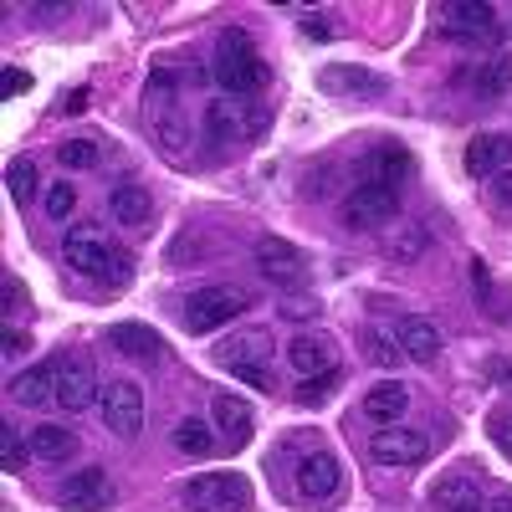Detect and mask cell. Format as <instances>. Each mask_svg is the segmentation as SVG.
<instances>
[{"label": "cell", "mask_w": 512, "mask_h": 512, "mask_svg": "<svg viewBox=\"0 0 512 512\" xmlns=\"http://www.w3.org/2000/svg\"><path fill=\"white\" fill-rule=\"evenodd\" d=\"M262 77H267V67H262L256 41L241 26L221 31V41H216V82H221V88L236 93V98H246V93L262 88Z\"/></svg>", "instance_id": "6da1fadb"}, {"label": "cell", "mask_w": 512, "mask_h": 512, "mask_svg": "<svg viewBox=\"0 0 512 512\" xmlns=\"http://www.w3.org/2000/svg\"><path fill=\"white\" fill-rule=\"evenodd\" d=\"M251 482L241 472H200L185 482V512H246Z\"/></svg>", "instance_id": "7a4b0ae2"}, {"label": "cell", "mask_w": 512, "mask_h": 512, "mask_svg": "<svg viewBox=\"0 0 512 512\" xmlns=\"http://www.w3.org/2000/svg\"><path fill=\"white\" fill-rule=\"evenodd\" d=\"M246 308H251V297H246L241 287H200V292L185 297L180 318H185L190 333H216V328H226L231 318H241Z\"/></svg>", "instance_id": "3957f363"}, {"label": "cell", "mask_w": 512, "mask_h": 512, "mask_svg": "<svg viewBox=\"0 0 512 512\" xmlns=\"http://www.w3.org/2000/svg\"><path fill=\"white\" fill-rule=\"evenodd\" d=\"M62 256H67V267H77L82 277H103V272L128 277V256L113 251L98 226H72L67 241H62Z\"/></svg>", "instance_id": "277c9868"}, {"label": "cell", "mask_w": 512, "mask_h": 512, "mask_svg": "<svg viewBox=\"0 0 512 512\" xmlns=\"http://www.w3.org/2000/svg\"><path fill=\"white\" fill-rule=\"evenodd\" d=\"M400 216V195L384 190V185H354L344 195V226L349 231H374V226H390Z\"/></svg>", "instance_id": "5b68a950"}, {"label": "cell", "mask_w": 512, "mask_h": 512, "mask_svg": "<svg viewBox=\"0 0 512 512\" xmlns=\"http://www.w3.org/2000/svg\"><path fill=\"white\" fill-rule=\"evenodd\" d=\"M103 420H108V431L123 436V441H134L144 431V390L134 379L103 384Z\"/></svg>", "instance_id": "8992f818"}, {"label": "cell", "mask_w": 512, "mask_h": 512, "mask_svg": "<svg viewBox=\"0 0 512 512\" xmlns=\"http://www.w3.org/2000/svg\"><path fill=\"white\" fill-rule=\"evenodd\" d=\"M369 456H374L379 466H415V461L431 456V436L415 431V425H400V420H395V425H384V431H374Z\"/></svg>", "instance_id": "52a82bcc"}, {"label": "cell", "mask_w": 512, "mask_h": 512, "mask_svg": "<svg viewBox=\"0 0 512 512\" xmlns=\"http://www.w3.org/2000/svg\"><path fill=\"white\" fill-rule=\"evenodd\" d=\"M436 21L456 41H472V36L487 41V36H497V11L482 6V0H446V6H436Z\"/></svg>", "instance_id": "ba28073f"}, {"label": "cell", "mask_w": 512, "mask_h": 512, "mask_svg": "<svg viewBox=\"0 0 512 512\" xmlns=\"http://www.w3.org/2000/svg\"><path fill=\"white\" fill-rule=\"evenodd\" d=\"M98 400V369L88 354H67L57 359V405L62 410H88Z\"/></svg>", "instance_id": "9c48e42d"}, {"label": "cell", "mask_w": 512, "mask_h": 512, "mask_svg": "<svg viewBox=\"0 0 512 512\" xmlns=\"http://www.w3.org/2000/svg\"><path fill=\"white\" fill-rule=\"evenodd\" d=\"M410 175H415V159L400 144H379L359 159V185H384L400 195V185H410Z\"/></svg>", "instance_id": "30bf717a"}, {"label": "cell", "mask_w": 512, "mask_h": 512, "mask_svg": "<svg viewBox=\"0 0 512 512\" xmlns=\"http://www.w3.org/2000/svg\"><path fill=\"white\" fill-rule=\"evenodd\" d=\"M318 88L333 93V98H384L390 93V82L379 72H364V67H344V62H328L318 72Z\"/></svg>", "instance_id": "8fae6325"}, {"label": "cell", "mask_w": 512, "mask_h": 512, "mask_svg": "<svg viewBox=\"0 0 512 512\" xmlns=\"http://www.w3.org/2000/svg\"><path fill=\"white\" fill-rule=\"evenodd\" d=\"M113 502V482L103 466H82V472H72L62 482V507L67 512H103Z\"/></svg>", "instance_id": "7c38bea8"}, {"label": "cell", "mask_w": 512, "mask_h": 512, "mask_svg": "<svg viewBox=\"0 0 512 512\" xmlns=\"http://www.w3.org/2000/svg\"><path fill=\"white\" fill-rule=\"evenodd\" d=\"M256 267H262V277L267 282H277V287H292V282H303V251H297L292 241H282V236H262L256 241Z\"/></svg>", "instance_id": "4fadbf2b"}, {"label": "cell", "mask_w": 512, "mask_h": 512, "mask_svg": "<svg viewBox=\"0 0 512 512\" xmlns=\"http://www.w3.org/2000/svg\"><path fill=\"white\" fill-rule=\"evenodd\" d=\"M338 487H344V466H338L333 451H308L303 466H297V492L308 502H328Z\"/></svg>", "instance_id": "5bb4252c"}, {"label": "cell", "mask_w": 512, "mask_h": 512, "mask_svg": "<svg viewBox=\"0 0 512 512\" xmlns=\"http://www.w3.org/2000/svg\"><path fill=\"white\" fill-rule=\"evenodd\" d=\"M512 159V134H477L466 144V175L472 180H497Z\"/></svg>", "instance_id": "9a60e30c"}, {"label": "cell", "mask_w": 512, "mask_h": 512, "mask_svg": "<svg viewBox=\"0 0 512 512\" xmlns=\"http://www.w3.org/2000/svg\"><path fill=\"white\" fill-rule=\"evenodd\" d=\"M267 349H272V333H267V328H241V333H231L226 344L216 349V359L236 374V369H246V364H267Z\"/></svg>", "instance_id": "2e32d148"}, {"label": "cell", "mask_w": 512, "mask_h": 512, "mask_svg": "<svg viewBox=\"0 0 512 512\" xmlns=\"http://www.w3.org/2000/svg\"><path fill=\"white\" fill-rule=\"evenodd\" d=\"M11 400L16 405H31V410L52 405L57 400V359L52 364H31L26 374H16L11 379Z\"/></svg>", "instance_id": "e0dca14e"}, {"label": "cell", "mask_w": 512, "mask_h": 512, "mask_svg": "<svg viewBox=\"0 0 512 512\" xmlns=\"http://www.w3.org/2000/svg\"><path fill=\"white\" fill-rule=\"evenodd\" d=\"M400 349L415 364H436L441 359V328L431 318H405L400 323Z\"/></svg>", "instance_id": "ac0fdd59"}, {"label": "cell", "mask_w": 512, "mask_h": 512, "mask_svg": "<svg viewBox=\"0 0 512 512\" xmlns=\"http://www.w3.org/2000/svg\"><path fill=\"white\" fill-rule=\"evenodd\" d=\"M108 210H113L118 226H144L149 210H154V200H149V190H144L139 180H118L113 195H108Z\"/></svg>", "instance_id": "d6986e66"}, {"label": "cell", "mask_w": 512, "mask_h": 512, "mask_svg": "<svg viewBox=\"0 0 512 512\" xmlns=\"http://www.w3.org/2000/svg\"><path fill=\"white\" fill-rule=\"evenodd\" d=\"M431 502H436V512H472V507H482V492H477L472 472H451L431 487Z\"/></svg>", "instance_id": "ffe728a7"}, {"label": "cell", "mask_w": 512, "mask_h": 512, "mask_svg": "<svg viewBox=\"0 0 512 512\" xmlns=\"http://www.w3.org/2000/svg\"><path fill=\"white\" fill-rule=\"evenodd\" d=\"M108 344L123 354V359H144V364H154L159 359V333L154 328H139V323H113L108 328Z\"/></svg>", "instance_id": "44dd1931"}, {"label": "cell", "mask_w": 512, "mask_h": 512, "mask_svg": "<svg viewBox=\"0 0 512 512\" xmlns=\"http://www.w3.org/2000/svg\"><path fill=\"white\" fill-rule=\"evenodd\" d=\"M364 410H369L374 420H384V425H395V420L410 410V384H400V379L374 384V390L364 395Z\"/></svg>", "instance_id": "7402d4cb"}, {"label": "cell", "mask_w": 512, "mask_h": 512, "mask_svg": "<svg viewBox=\"0 0 512 512\" xmlns=\"http://www.w3.org/2000/svg\"><path fill=\"white\" fill-rule=\"evenodd\" d=\"M287 359L303 369V379H308V374H323V369L333 364V338H323V333H297L292 344H287Z\"/></svg>", "instance_id": "603a6c76"}, {"label": "cell", "mask_w": 512, "mask_h": 512, "mask_svg": "<svg viewBox=\"0 0 512 512\" xmlns=\"http://www.w3.org/2000/svg\"><path fill=\"white\" fill-rule=\"evenodd\" d=\"M210 420H216L221 431L231 436V446H241V441L251 436V410H246V400H236V395H216V405H210Z\"/></svg>", "instance_id": "cb8c5ba5"}, {"label": "cell", "mask_w": 512, "mask_h": 512, "mask_svg": "<svg viewBox=\"0 0 512 512\" xmlns=\"http://www.w3.org/2000/svg\"><path fill=\"white\" fill-rule=\"evenodd\" d=\"M77 451V436L72 431H62V425H36V431H31V456L36 461H67Z\"/></svg>", "instance_id": "d4e9b609"}, {"label": "cell", "mask_w": 512, "mask_h": 512, "mask_svg": "<svg viewBox=\"0 0 512 512\" xmlns=\"http://www.w3.org/2000/svg\"><path fill=\"white\" fill-rule=\"evenodd\" d=\"M175 446L190 456V461H205L210 451H216V431H210L205 420H195V415H185L180 425H175Z\"/></svg>", "instance_id": "484cf974"}, {"label": "cell", "mask_w": 512, "mask_h": 512, "mask_svg": "<svg viewBox=\"0 0 512 512\" xmlns=\"http://www.w3.org/2000/svg\"><path fill=\"white\" fill-rule=\"evenodd\" d=\"M6 190H11L16 205H31V200H36V190H41L36 159H11V164H6Z\"/></svg>", "instance_id": "4316f807"}, {"label": "cell", "mask_w": 512, "mask_h": 512, "mask_svg": "<svg viewBox=\"0 0 512 512\" xmlns=\"http://www.w3.org/2000/svg\"><path fill=\"white\" fill-rule=\"evenodd\" d=\"M364 344H369L364 354H369L374 364H390V369H395V364L405 359V349H400V333H384V328H364Z\"/></svg>", "instance_id": "83f0119b"}, {"label": "cell", "mask_w": 512, "mask_h": 512, "mask_svg": "<svg viewBox=\"0 0 512 512\" xmlns=\"http://www.w3.org/2000/svg\"><path fill=\"white\" fill-rule=\"evenodd\" d=\"M57 159L67 169H93L103 159V149H98V139H67V144H57Z\"/></svg>", "instance_id": "f1b7e54d"}, {"label": "cell", "mask_w": 512, "mask_h": 512, "mask_svg": "<svg viewBox=\"0 0 512 512\" xmlns=\"http://www.w3.org/2000/svg\"><path fill=\"white\" fill-rule=\"evenodd\" d=\"M482 93H492V98L512 93V52H497V57L482 67Z\"/></svg>", "instance_id": "f546056e"}, {"label": "cell", "mask_w": 512, "mask_h": 512, "mask_svg": "<svg viewBox=\"0 0 512 512\" xmlns=\"http://www.w3.org/2000/svg\"><path fill=\"white\" fill-rule=\"evenodd\" d=\"M333 390H338V369H323V374H308L303 384H297V400H303V405H323Z\"/></svg>", "instance_id": "4dcf8cb0"}, {"label": "cell", "mask_w": 512, "mask_h": 512, "mask_svg": "<svg viewBox=\"0 0 512 512\" xmlns=\"http://www.w3.org/2000/svg\"><path fill=\"white\" fill-rule=\"evenodd\" d=\"M26 461H31V446H21L16 425H0V466H6V472H21Z\"/></svg>", "instance_id": "1f68e13d"}, {"label": "cell", "mask_w": 512, "mask_h": 512, "mask_svg": "<svg viewBox=\"0 0 512 512\" xmlns=\"http://www.w3.org/2000/svg\"><path fill=\"white\" fill-rule=\"evenodd\" d=\"M205 128H210V139H216V144H231L236 139V113L226 103H205Z\"/></svg>", "instance_id": "d6a6232c"}, {"label": "cell", "mask_w": 512, "mask_h": 512, "mask_svg": "<svg viewBox=\"0 0 512 512\" xmlns=\"http://www.w3.org/2000/svg\"><path fill=\"white\" fill-rule=\"evenodd\" d=\"M72 210H77V190L57 180V185L47 190V216H52V221H67V216H72Z\"/></svg>", "instance_id": "836d02e7"}, {"label": "cell", "mask_w": 512, "mask_h": 512, "mask_svg": "<svg viewBox=\"0 0 512 512\" xmlns=\"http://www.w3.org/2000/svg\"><path fill=\"white\" fill-rule=\"evenodd\" d=\"M282 318H292V323L318 318V303H313V297H287V303H282Z\"/></svg>", "instance_id": "e575fe53"}, {"label": "cell", "mask_w": 512, "mask_h": 512, "mask_svg": "<svg viewBox=\"0 0 512 512\" xmlns=\"http://www.w3.org/2000/svg\"><path fill=\"white\" fill-rule=\"evenodd\" d=\"M0 292H6V313H11V318H16V313H26V292H21V282H16V277L0 282Z\"/></svg>", "instance_id": "d590c367"}, {"label": "cell", "mask_w": 512, "mask_h": 512, "mask_svg": "<svg viewBox=\"0 0 512 512\" xmlns=\"http://www.w3.org/2000/svg\"><path fill=\"white\" fill-rule=\"evenodd\" d=\"M420 246H425V231H420V226H410L400 241H390V251H395V256H415Z\"/></svg>", "instance_id": "8d00e7d4"}, {"label": "cell", "mask_w": 512, "mask_h": 512, "mask_svg": "<svg viewBox=\"0 0 512 512\" xmlns=\"http://www.w3.org/2000/svg\"><path fill=\"white\" fill-rule=\"evenodd\" d=\"M246 384H256V390H272V369L267 364H246V369H236Z\"/></svg>", "instance_id": "74e56055"}, {"label": "cell", "mask_w": 512, "mask_h": 512, "mask_svg": "<svg viewBox=\"0 0 512 512\" xmlns=\"http://www.w3.org/2000/svg\"><path fill=\"white\" fill-rule=\"evenodd\" d=\"M492 436H497V446L512 456V415H497V420H492Z\"/></svg>", "instance_id": "f35d334b"}, {"label": "cell", "mask_w": 512, "mask_h": 512, "mask_svg": "<svg viewBox=\"0 0 512 512\" xmlns=\"http://www.w3.org/2000/svg\"><path fill=\"white\" fill-rule=\"evenodd\" d=\"M6 93H11V98H16V93H31V72L11 67V72H6Z\"/></svg>", "instance_id": "ab89813d"}, {"label": "cell", "mask_w": 512, "mask_h": 512, "mask_svg": "<svg viewBox=\"0 0 512 512\" xmlns=\"http://www.w3.org/2000/svg\"><path fill=\"white\" fill-rule=\"evenodd\" d=\"M0 354H6V359H21V354H26V338H21L16 328H6V349H0Z\"/></svg>", "instance_id": "60d3db41"}, {"label": "cell", "mask_w": 512, "mask_h": 512, "mask_svg": "<svg viewBox=\"0 0 512 512\" xmlns=\"http://www.w3.org/2000/svg\"><path fill=\"white\" fill-rule=\"evenodd\" d=\"M303 31H313L318 41H328V36H333V31H328V16H323V11H313V16L303 21Z\"/></svg>", "instance_id": "b9f144b4"}, {"label": "cell", "mask_w": 512, "mask_h": 512, "mask_svg": "<svg viewBox=\"0 0 512 512\" xmlns=\"http://www.w3.org/2000/svg\"><path fill=\"white\" fill-rule=\"evenodd\" d=\"M492 379H497V384H507V390H512V359H497V364H492Z\"/></svg>", "instance_id": "7bdbcfd3"}, {"label": "cell", "mask_w": 512, "mask_h": 512, "mask_svg": "<svg viewBox=\"0 0 512 512\" xmlns=\"http://www.w3.org/2000/svg\"><path fill=\"white\" fill-rule=\"evenodd\" d=\"M62 108H67V113H82V108H88V88H77V93H72Z\"/></svg>", "instance_id": "ee69618b"}, {"label": "cell", "mask_w": 512, "mask_h": 512, "mask_svg": "<svg viewBox=\"0 0 512 512\" xmlns=\"http://www.w3.org/2000/svg\"><path fill=\"white\" fill-rule=\"evenodd\" d=\"M497 200H507V205H512V175H497Z\"/></svg>", "instance_id": "f6af8a7d"}, {"label": "cell", "mask_w": 512, "mask_h": 512, "mask_svg": "<svg viewBox=\"0 0 512 512\" xmlns=\"http://www.w3.org/2000/svg\"><path fill=\"white\" fill-rule=\"evenodd\" d=\"M487 512H512V502H492V507H487Z\"/></svg>", "instance_id": "bcb514c9"}, {"label": "cell", "mask_w": 512, "mask_h": 512, "mask_svg": "<svg viewBox=\"0 0 512 512\" xmlns=\"http://www.w3.org/2000/svg\"><path fill=\"white\" fill-rule=\"evenodd\" d=\"M472 512H487V507H472Z\"/></svg>", "instance_id": "7dc6e473"}]
</instances>
